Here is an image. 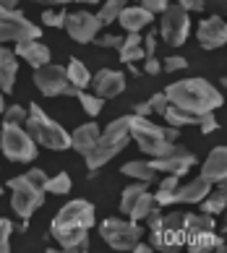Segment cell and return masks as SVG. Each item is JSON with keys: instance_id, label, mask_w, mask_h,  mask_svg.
Returning <instances> with one entry per match:
<instances>
[{"instance_id": "6da1fadb", "label": "cell", "mask_w": 227, "mask_h": 253, "mask_svg": "<svg viewBox=\"0 0 227 253\" xmlns=\"http://www.w3.org/2000/svg\"><path fill=\"white\" fill-rule=\"evenodd\" d=\"M94 206L87 199H73L55 214L50 232L63 251H89V230L94 227Z\"/></svg>"}, {"instance_id": "7a4b0ae2", "label": "cell", "mask_w": 227, "mask_h": 253, "mask_svg": "<svg viewBox=\"0 0 227 253\" xmlns=\"http://www.w3.org/2000/svg\"><path fill=\"white\" fill-rule=\"evenodd\" d=\"M165 97L170 105L181 107L193 115H204V112H214L225 105L222 91L209 84L206 79H183V81H173L165 89Z\"/></svg>"}, {"instance_id": "3957f363", "label": "cell", "mask_w": 227, "mask_h": 253, "mask_svg": "<svg viewBox=\"0 0 227 253\" xmlns=\"http://www.w3.org/2000/svg\"><path fill=\"white\" fill-rule=\"evenodd\" d=\"M128 141H131V115H120V118L112 120L105 130H99L97 144H94L91 152L84 157L89 172L94 175L99 167H105L112 157H118L123 149L128 146Z\"/></svg>"}, {"instance_id": "277c9868", "label": "cell", "mask_w": 227, "mask_h": 253, "mask_svg": "<svg viewBox=\"0 0 227 253\" xmlns=\"http://www.w3.org/2000/svg\"><path fill=\"white\" fill-rule=\"evenodd\" d=\"M26 120H24V128L29 130V136L37 141V146H47L52 152H65L71 149V133L65 130L58 120H52L40 105H32L26 107Z\"/></svg>"}, {"instance_id": "5b68a950", "label": "cell", "mask_w": 227, "mask_h": 253, "mask_svg": "<svg viewBox=\"0 0 227 253\" xmlns=\"http://www.w3.org/2000/svg\"><path fill=\"white\" fill-rule=\"evenodd\" d=\"M181 128H173V126H154L149 118H141V115H131V138L138 144V149L144 152L146 157H162L167 152V146L178 138Z\"/></svg>"}, {"instance_id": "8992f818", "label": "cell", "mask_w": 227, "mask_h": 253, "mask_svg": "<svg viewBox=\"0 0 227 253\" xmlns=\"http://www.w3.org/2000/svg\"><path fill=\"white\" fill-rule=\"evenodd\" d=\"M0 152L11 162H34L37 159V141L29 136V130L16 123L0 126Z\"/></svg>"}, {"instance_id": "52a82bcc", "label": "cell", "mask_w": 227, "mask_h": 253, "mask_svg": "<svg viewBox=\"0 0 227 253\" xmlns=\"http://www.w3.org/2000/svg\"><path fill=\"white\" fill-rule=\"evenodd\" d=\"M5 188H11V209L18 219L29 222L34 217V211L45 204V191L32 185L24 175H16L5 183Z\"/></svg>"}, {"instance_id": "ba28073f", "label": "cell", "mask_w": 227, "mask_h": 253, "mask_svg": "<svg viewBox=\"0 0 227 253\" xmlns=\"http://www.w3.org/2000/svg\"><path fill=\"white\" fill-rule=\"evenodd\" d=\"M144 227L134 219H120V217H107L99 224V235L115 251H134V246L144 238Z\"/></svg>"}, {"instance_id": "9c48e42d", "label": "cell", "mask_w": 227, "mask_h": 253, "mask_svg": "<svg viewBox=\"0 0 227 253\" xmlns=\"http://www.w3.org/2000/svg\"><path fill=\"white\" fill-rule=\"evenodd\" d=\"M32 79L45 97H76L79 94V89L68 81V73H65L63 65L45 63L42 68H34Z\"/></svg>"}, {"instance_id": "30bf717a", "label": "cell", "mask_w": 227, "mask_h": 253, "mask_svg": "<svg viewBox=\"0 0 227 253\" xmlns=\"http://www.w3.org/2000/svg\"><path fill=\"white\" fill-rule=\"evenodd\" d=\"M42 29L34 21H29L21 11H0V44L5 42H24V40H40Z\"/></svg>"}, {"instance_id": "8fae6325", "label": "cell", "mask_w": 227, "mask_h": 253, "mask_svg": "<svg viewBox=\"0 0 227 253\" xmlns=\"http://www.w3.org/2000/svg\"><path fill=\"white\" fill-rule=\"evenodd\" d=\"M159 34L167 44L173 47H181L185 44L188 34H191V18H188V11L181 5H167L162 11V21H159Z\"/></svg>"}, {"instance_id": "7c38bea8", "label": "cell", "mask_w": 227, "mask_h": 253, "mask_svg": "<svg viewBox=\"0 0 227 253\" xmlns=\"http://www.w3.org/2000/svg\"><path fill=\"white\" fill-rule=\"evenodd\" d=\"M154 204L157 201H154V193H149V183H141V180L131 183L120 196V211L134 222H144V217L151 211Z\"/></svg>"}, {"instance_id": "4fadbf2b", "label": "cell", "mask_w": 227, "mask_h": 253, "mask_svg": "<svg viewBox=\"0 0 227 253\" xmlns=\"http://www.w3.org/2000/svg\"><path fill=\"white\" fill-rule=\"evenodd\" d=\"M151 165H154L157 172H167V175L183 177V175H188V170L196 165V154L188 152L185 146H181V144L173 141L162 157H154V159H151Z\"/></svg>"}, {"instance_id": "5bb4252c", "label": "cell", "mask_w": 227, "mask_h": 253, "mask_svg": "<svg viewBox=\"0 0 227 253\" xmlns=\"http://www.w3.org/2000/svg\"><path fill=\"white\" fill-rule=\"evenodd\" d=\"M99 21H97V16L89 13V11H76V13H68L65 16V24H63V29L68 32V37L73 42H79V44H89L94 37L99 34Z\"/></svg>"}, {"instance_id": "9a60e30c", "label": "cell", "mask_w": 227, "mask_h": 253, "mask_svg": "<svg viewBox=\"0 0 227 253\" xmlns=\"http://www.w3.org/2000/svg\"><path fill=\"white\" fill-rule=\"evenodd\" d=\"M89 86L94 89V94L99 99H112V97H118L126 91V73L112 71V68H99L91 76Z\"/></svg>"}, {"instance_id": "2e32d148", "label": "cell", "mask_w": 227, "mask_h": 253, "mask_svg": "<svg viewBox=\"0 0 227 253\" xmlns=\"http://www.w3.org/2000/svg\"><path fill=\"white\" fill-rule=\"evenodd\" d=\"M196 40L204 50H220L225 47L227 42V24L222 16H209L204 21H198V29H196Z\"/></svg>"}, {"instance_id": "e0dca14e", "label": "cell", "mask_w": 227, "mask_h": 253, "mask_svg": "<svg viewBox=\"0 0 227 253\" xmlns=\"http://www.w3.org/2000/svg\"><path fill=\"white\" fill-rule=\"evenodd\" d=\"M201 177L209 183H225L227 177V149L225 146H214L209 157L201 165Z\"/></svg>"}, {"instance_id": "ac0fdd59", "label": "cell", "mask_w": 227, "mask_h": 253, "mask_svg": "<svg viewBox=\"0 0 227 253\" xmlns=\"http://www.w3.org/2000/svg\"><path fill=\"white\" fill-rule=\"evenodd\" d=\"M13 52L18 55L21 60H26L32 68H42L45 63H50V47L42 44L40 40H24V42H16Z\"/></svg>"}, {"instance_id": "d6986e66", "label": "cell", "mask_w": 227, "mask_h": 253, "mask_svg": "<svg viewBox=\"0 0 227 253\" xmlns=\"http://www.w3.org/2000/svg\"><path fill=\"white\" fill-rule=\"evenodd\" d=\"M16 76H18V55L11 47L0 44V91L3 94H11L13 91Z\"/></svg>"}, {"instance_id": "ffe728a7", "label": "cell", "mask_w": 227, "mask_h": 253, "mask_svg": "<svg viewBox=\"0 0 227 253\" xmlns=\"http://www.w3.org/2000/svg\"><path fill=\"white\" fill-rule=\"evenodd\" d=\"M151 21H154V13H149L146 8H141V5H126V8L120 11V16H118V24H120L128 34H131V32L146 29Z\"/></svg>"}, {"instance_id": "44dd1931", "label": "cell", "mask_w": 227, "mask_h": 253, "mask_svg": "<svg viewBox=\"0 0 227 253\" xmlns=\"http://www.w3.org/2000/svg\"><path fill=\"white\" fill-rule=\"evenodd\" d=\"M212 185L209 180H204L201 175L193 177L191 183H185V185H178V193H175V204H198V201H204L206 199V193L212 191Z\"/></svg>"}, {"instance_id": "7402d4cb", "label": "cell", "mask_w": 227, "mask_h": 253, "mask_svg": "<svg viewBox=\"0 0 227 253\" xmlns=\"http://www.w3.org/2000/svg\"><path fill=\"white\" fill-rule=\"evenodd\" d=\"M99 138V126L97 123H84L71 133V149H76L81 157H87L91 152V146L97 144Z\"/></svg>"}, {"instance_id": "603a6c76", "label": "cell", "mask_w": 227, "mask_h": 253, "mask_svg": "<svg viewBox=\"0 0 227 253\" xmlns=\"http://www.w3.org/2000/svg\"><path fill=\"white\" fill-rule=\"evenodd\" d=\"M193 253L201 251H225V238L214 235V230H204V232H193V235H185V243Z\"/></svg>"}, {"instance_id": "cb8c5ba5", "label": "cell", "mask_w": 227, "mask_h": 253, "mask_svg": "<svg viewBox=\"0 0 227 253\" xmlns=\"http://www.w3.org/2000/svg\"><path fill=\"white\" fill-rule=\"evenodd\" d=\"M198 204H201V211L212 214V217L222 214V211H225V206H227V188H225V183H214V185H212V191L206 193V199H204V201H198Z\"/></svg>"}, {"instance_id": "d4e9b609", "label": "cell", "mask_w": 227, "mask_h": 253, "mask_svg": "<svg viewBox=\"0 0 227 253\" xmlns=\"http://www.w3.org/2000/svg\"><path fill=\"white\" fill-rule=\"evenodd\" d=\"M118 55H120L123 63H138V60H144V47H141V37H138V32H131L126 40L120 42Z\"/></svg>"}, {"instance_id": "484cf974", "label": "cell", "mask_w": 227, "mask_h": 253, "mask_svg": "<svg viewBox=\"0 0 227 253\" xmlns=\"http://www.w3.org/2000/svg\"><path fill=\"white\" fill-rule=\"evenodd\" d=\"M123 175L134 177V180H141V183H151L157 177V170L151 162H144V159H131V162H126L120 167Z\"/></svg>"}, {"instance_id": "4316f807", "label": "cell", "mask_w": 227, "mask_h": 253, "mask_svg": "<svg viewBox=\"0 0 227 253\" xmlns=\"http://www.w3.org/2000/svg\"><path fill=\"white\" fill-rule=\"evenodd\" d=\"M204 230H214V217L212 214H183V232L185 235H193V232H204Z\"/></svg>"}, {"instance_id": "83f0119b", "label": "cell", "mask_w": 227, "mask_h": 253, "mask_svg": "<svg viewBox=\"0 0 227 253\" xmlns=\"http://www.w3.org/2000/svg\"><path fill=\"white\" fill-rule=\"evenodd\" d=\"M65 73H68V81L73 84L76 89H87L89 81H91L89 68H87V65H84L79 58H71V60H68V65H65Z\"/></svg>"}, {"instance_id": "f1b7e54d", "label": "cell", "mask_w": 227, "mask_h": 253, "mask_svg": "<svg viewBox=\"0 0 227 253\" xmlns=\"http://www.w3.org/2000/svg\"><path fill=\"white\" fill-rule=\"evenodd\" d=\"M162 118L167 120V126H173V128H183V126H196L198 123V115L185 112V110L175 107V105H167V110L162 112Z\"/></svg>"}, {"instance_id": "f546056e", "label": "cell", "mask_w": 227, "mask_h": 253, "mask_svg": "<svg viewBox=\"0 0 227 253\" xmlns=\"http://www.w3.org/2000/svg\"><path fill=\"white\" fill-rule=\"evenodd\" d=\"M178 185H181V177H175V175H167L162 183H159V188L154 193V201L159 206H170V204H175V193H178Z\"/></svg>"}, {"instance_id": "4dcf8cb0", "label": "cell", "mask_w": 227, "mask_h": 253, "mask_svg": "<svg viewBox=\"0 0 227 253\" xmlns=\"http://www.w3.org/2000/svg\"><path fill=\"white\" fill-rule=\"evenodd\" d=\"M126 5H128L126 0H105V3L99 5V11L94 13V16H97V21H99L102 26L115 24V21H118V16H120V11H123Z\"/></svg>"}, {"instance_id": "1f68e13d", "label": "cell", "mask_w": 227, "mask_h": 253, "mask_svg": "<svg viewBox=\"0 0 227 253\" xmlns=\"http://www.w3.org/2000/svg\"><path fill=\"white\" fill-rule=\"evenodd\" d=\"M68 191H71V175H68V172H58L55 177H47V183H45V193L65 196Z\"/></svg>"}, {"instance_id": "d6a6232c", "label": "cell", "mask_w": 227, "mask_h": 253, "mask_svg": "<svg viewBox=\"0 0 227 253\" xmlns=\"http://www.w3.org/2000/svg\"><path fill=\"white\" fill-rule=\"evenodd\" d=\"M76 99L81 102L84 110H87L91 118H97L99 112H102V107H105V99H99L97 94H89V91H84V89H79V94H76Z\"/></svg>"}, {"instance_id": "836d02e7", "label": "cell", "mask_w": 227, "mask_h": 253, "mask_svg": "<svg viewBox=\"0 0 227 253\" xmlns=\"http://www.w3.org/2000/svg\"><path fill=\"white\" fill-rule=\"evenodd\" d=\"M65 16H68V11H65V5H58V8H47V11L42 13V21H45V26H52V29H60V26L65 24Z\"/></svg>"}, {"instance_id": "e575fe53", "label": "cell", "mask_w": 227, "mask_h": 253, "mask_svg": "<svg viewBox=\"0 0 227 253\" xmlns=\"http://www.w3.org/2000/svg\"><path fill=\"white\" fill-rule=\"evenodd\" d=\"M26 107L21 105H8L3 110V123H16V126H24V120H26Z\"/></svg>"}, {"instance_id": "d590c367", "label": "cell", "mask_w": 227, "mask_h": 253, "mask_svg": "<svg viewBox=\"0 0 227 253\" xmlns=\"http://www.w3.org/2000/svg\"><path fill=\"white\" fill-rule=\"evenodd\" d=\"M13 222L11 219H5V217H0V253H5V251H11V235H13Z\"/></svg>"}, {"instance_id": "8d00e7d4", "label": "cell", "mask_w": 227, "mask_h": 253, "mask_svg": "<svg viewBox=\"0 0 227 253\" xmlns=\"http://www.w3.org/2000/svg\"><path fill=\"white\" fill-rule=\"evenodd\" d=\"M183 68H188V60L183 58V55H170V58L162 60L165 73H175V71H183Z\"/></svg>"}, {"instance_id": "74e56055", "label": "cell", "mask_w": 227, "mask_h": 253, "mask_svg": "<svg viewBox=\"0 0 227 253\" xmlns=\"http://www.w3.org/2000/svg\"><path fill=\"white\" fill-rule=\"evenodd\" d=\"M196 126H201V133L204 136H209L214 133L217 128H220V123H217V118H214V112H204V115H198V123Z\"/></svg>"}, {"instance_id": "f35d334b", "label": "cell", "mask_w": 227, "mask_h": 253, "mask_svg": "<svg viewBox=\"0 0 227 253\" xmlns=\"http://www.w3.org/2000/svg\"><path fill=\"white\" fill-rule=\"evenodd\" d=\"M24 177H26L32 185H37V188L45 191V183H47V177H50V175H47L45 170H40V167H32L29 172H24Z\"/></svg>"}, {"instance_id": "ab89813d", "label": "cell", "mask_w": 227, "mask_h": 253, "mask_svg": "<svg viewBox=\"0 0 227 253\" xmlns=\"http://www.w3.org/2000/svg\"><path fill=\"white\" fill-rule=\"evenodd\" d=\"M94 44H97V47H120V42H123V37H115V34H97L91 40Z\"/></svg>"}, {"instance_id": "60d3db41", "label": "cell", "mask_w": 227, "mask_h": 253, "mask_svg": "<svg viewBox=\"0 0 227 253\" xmlns=\"http://www.w3.org/2000/svg\"><path fill=\"white\" fill-rule=\"evenodd\" d=\"M136 5H141V8H146L149 13H162L165 8L170 5V0H136Z\"/></svg>"}, {"instance_id": "b9f144b4", "label": "cell", "mask_w": 227, "mask_h": 253, "mask_svg": "<svg viewBox=\"0 0 227 253\" xmlns=\"http://www.w3.org/2000/svg\"><path fill=\"white\" fill-rule=\"evenodd\" d=\"M167 97H165V91H159V94H151L149 97V107H151V112H157V115H162V112L167 110Z\"/></svg>"}, {"instance_id": "7bdbcfd3", "label": "cell", "mask_w": 227, "mask_h": 253, "mask_svg": "<svg viewBox=\"0 0 227 253\" xmlns=\"http://www.w3.org/2000/svg\"><path fill=\"white\" fill-rule=\"evenodd\" d=\"M144 71L149 73V76H159V73H162V63H159L154 55H146L144 58Z\"/></svg>"}, {"instance_id": "ee69618b", "label": "cell", "mask_w": 227, "mask_h": 253, "mask_svg": "<svg viewBox=\"0 0 227 253\" xmlns=\"http://www.w3.org/2000/svg\"><path fill=\"white\" fill-rule=\"evenodd\" d=\"M178 5L185 8L188 13H201V11H204V0H181Z\"/></svg>"}, {"instance_id": "f6af8a7d", "label": "cell", "mask_w": 227, "mask_h": 253, "mask_svg": "<svg viewBox=\"0 0 227 253\" xmlns=\"http://www.w3.org/2000/svg\"><path fill=\"white\" fill-rule=\"evenodd\" d=\"M141 47H144V58H146V55H154V50H157V34L151 32L146 40H141Z\"/></svg>"}, {"instance_id": "bcb514c9", "label": "cell", "mask_w": 227, "mask_h": 253, "mask_svg": "<svg viewBox=\"0 0 227 253\" xmlns=\"http://www.w3.org/2000/svg\"><path fill=\"white\" fill-rule=\"evenodd\" d=\"M204 8H212V16H225V0H204Z\"/></svg>"}, {"instance_id": "7dc6e473", "label": "cell", "mask_w": 227, "mask_h": 253, "mask_svg": "<svg viewBox=\"0 0 227 253\" xmlns=\"http://www.w3.org/2000/svg\"><path fill=\"white\" fill-rule=\"evenodd\" d=\"M134 115H141V118L151 115V107H149V102H138V105H134Z\"/></svg>"}, {"instance_id": "c3c4849f", "label": "cell", "mask_w": 227, "mask_h": 253, "mask_svg": "<svg viewBox=\"0 0 227 253\" xmlns=\"http://www.w3.org/2000/svg\"><path fill=\"white\" fill-rule=\"evenodd\" d=\"M34 3H42V5L58 8V5H68V3H73V0H34Z\"/></svg>"}, {"instance_id": "681fc988", "label": "cell", "mask_w": 227, "mask_h": 253, "mask_svg": "<svg viewBox=\"0 0 227 253\" xmlns=\"http://www.w3.org/2000/svg\"><path fill=\"white\" fill-rule=\"evenodd\" d=\"M18 0H0V11H16Z\"/></svg>"}, {"instance_id": "f907efd6", "label": "cell", "mask_w": 227, "mask_h": 253, "mask_svg": "<svg viewBox=\"0 0 227 253\" xmlns=\"http://www.w3.org/2000/svg\"><path fill=\"white\" fill-rule=\"evenodd\" d=\"M128 71L134 73V76H138V68H136V63H128Z\"/></svg>"}, {"instance_id": "816d5d0a", "label": "cell", "mask_w": 227, "mask_h": 253, "mask_svg": "<svg viewBox=\"0 0 227 253\" xmlns=\"http://www.w3.org/2000/svg\"><path fill=\"white\" fill-rule=\"evenodd\" d=\"M3 110H5V102H3V91H0V115H3Z\"/></svg>"}, {"instance_id": "f5cc1de1", "label": "cell", "mask_w": 227, "mask_h": 253, "mask_svg": "<svg viewBox=\"0 0 227 253\" xmlns=\"http://www.w3.org/2000/svg\"><path fill=\"white\" fill-rule=\"evenodd\" d=\"M3 193H5V185H3V183H0V196H3Z\"/></svg>"}, {"instance_id": "db71d44e", "label": "cell", "mask_w": 227, "mask_h": 253, "mask_svg": "<svg viewBox=\"0 0 227 253\" xmlns=\"http://www.w3.org/2000/svg\"><path fill=\"white\" fill-rule=\"evenodd\" d=\"M79 3H97V0H79Z\"/></svg>"}]
</instances>
